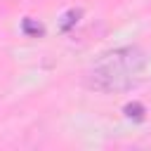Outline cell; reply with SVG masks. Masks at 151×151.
I'll return each mask as SVG.
<instances>
[{
  "instance_id": "1",
  "label": "cell",
  "mask_w": 151,
  "mask_h": 151,
  "mask_svg": "<svg viewBox=\"0 0 151 151\" xmlns=\"http://www.w3.org/2000/svg\"><path fill=\"white\" fill-rule=\"evenodd\" d=\"M146 66V57L139 47H118L101 54L87 71V87L97 92H125L139 83V73Z\"/></svg>"
}]
</instances>
